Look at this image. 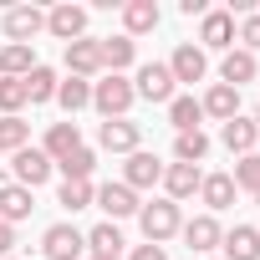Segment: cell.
<instances>
[{
	"mask_svg": "<svg viewBox=\"0 0 260 260\" xmlns=\"http://www.w3.org/2000/svg\"><path fill=\"white\" fill-rule=\"evenodd\" d=\"M138 224H143V240L148 245H164V240H174L184 230V214H179L174 199H153V204L138 209Z\"/></svg>",
	"mask_w": 260,
	"mask_h": 260,
	"instance_id": "6da1fadb",
	"label": "cell"
},
{
	"mask_svg": "<svg viewBox=\"0 0 260 260\" xmlns=\"http://www.w3.org/2000/svg\"><path fill=\"white\" fill-rule=\"evenodd\" d=\"M133 102H138V92H133L127 77H102V82H92V107H97L102 117H127Z\"/></svg>",
	"mask_w": 260,
	"mask_h": 260,
	"instance_id": "7a4b0ae2",
	"label": "cell"
},
{
	"mask_svg": "<svg viewBox=\"0 0 260 260\" xmlns=\"http://www.w3.org/2000/svg\"><path fill=\"white\" fill-rule=\"evenodd\" d=\"M174 87H179V82H174L169 61H143L138 77H133V92H138L143 102H174V97H179Z\"/></svg>",
	"mask_w": 260,
	"mask_h": 260,
	"instance_id": "3957f363",
	"label": "cell"
},
{
	"mask_svg": "<svg viewBox=\"0 0 260 260\" xmlns=\"http://www.w3.org/2000/svg\"><path fill=\"white\" fill-rule=\"evenodd\" d=\"M51 174H56V169H51V158H46L41 148H21V153H11V184H21V189L36 194Z\"/></svg>",
	"mask_w": 260,
	"mask_h": 260,
	"instance_id": "277c9868",
	"label": "cell"
},
{
	"mask_svg": "<svg viewBox=\"0 0 260 260\" xmlns=\"http://www.w3.org/2000/svg\"><path fill=\"white\" fill-rule=\"evenodd\" d=\"M138 143H143V133H138V122H127V117H107L102 127H97V148L102 153H138Z\"/></svg>",
	"mask_w": 260,
	"mask_h": 260,
	"instance_id": "5b68a950",
	"label": "cell"
},
{
	"mask_svg": "<svg viewBox=\"0 0 260 260\" xmlns=\"http://www.w3.org/2000/svg\"><path fill=\"white\" fill-rule=\"evenodd\" d=\"M199 51H235V16L230 11L199 16Z\"/></svg>",
	"mask_w": 260,
	"mask_h": 260,
	"instance_id": "8992f818",
	"label": "cell"
},
{
	"mask_svg": "<svg viewBox=\"0 0 260 260\" xmlns=\"http://www.w3.org/2000/svg\"><path fill=\"white\" fill-rule=\"evenodd\" d=\"M41 31H46V11H36V6H11V11H6V36H11V46H31Z\"/></svg>",
	"mask_w": 260,
	"mask_h": 260,
	"instance_id": "52a82bcc",
	"label": "cell"
},
{
	"mask_svg": "<svg viewBox=\"0 0 260 260\" xmlns=\"http://www.w3.org/2000/svg\"><path fill=\"white\" fill-rule=\"evenodd\" d=\"M87 250V235L77 230V224H51L46 235H41V255L46 260H77Z\"/></svg>",
	"mask_w": 260,
	"mask_h": 260,
	"instance_id": "ba28073f",
	"label": "cell"
},
{
	"mask_svg": "<svg viewBox=\"0 0 260 260\" xmlns=\"http://www.w3.org/2000/svg\"><path fill=\"white\" fill-rule=\"evenodd\" d=\"M92 204H97V209H102V214H107L112 224H117V219H133V214L143 209V204H138V194H133V189H127L122 179H117V184H102Z\"/></svg>",
	"mask_w": 260,
	"mask_h": 260,
	"instance_id": "9c48e42d",
	"label": "cell"
},
{
	"mask_svg": "<svg viewBox=\"0 0 260 260\" xmlns=\"http://www.w3.org/2000/svg\"><path fill=\"white\" fill-rule=\"evenodd\" d=\"M46 31L56 36V41H82L87 36V6H72V0H67V6H56V11H46Z\"/></svg>",
	"mask_w": 260,
	"mask_h": 260,
	"instance_id": "30bf717a",
	"label": "cell"
},
{
	"mask_svg": "<svg viewBox=\"0 0 260 260\" xmlns=\"http://www.w3.org/2000/svg\"><path fill=\"white\" fill-rule=\"evenodd\" d=\"M199 184H204V169H199V164H169V169H164V199H174V204L194 199Z\"/></svg>",
	"mask_w": 260,
	"mask_h": 260,
	"instance_id": "8fae6325",
	"label": "cell"
},
{
	"mask_svg": "<svg viewBox=\"0 0 260 260\" xmlns=\"http://www.w3.org/2000/svg\"><path fill=\"white\" fill-rule=\"evenodd\" d=\"M184 250H194V255H209V250H219V240H224V230H219V219L214 214H194V219H184Z\"/></svg>",
	"mask_w": 260,
	"mask_h": 260,
	"instance_id": "7c38bea8",
	"label": "cell"
},
{
	"mask_svg": "<svg viewBox=\"0 0 260 260\" xmlns=\"http://www.w3.org/2000/svg\"><path fill=\"white\" fill-rule=\"evenodd\" d=\"M122 184L133 189V194H138V189H153V184H164V164H158L153 153H143V148L127 153V164H122Z\"/></svg>",
	"mask_w": 260,
	"mask_h": 260,
	"instance_id": "4fadbf2b",
	"label": "cell"
},
{
	"mask_svg": "<svg viewBox=\"0 0 260 260\" xmlns=\"http://www.w3.org/2000/svg\"><path fill=\"white\" fill-rule=\"evenodd\" d=\"M97 56H102V77H122L127 67H133L138 46L127 36H97Z\"/></svg>",
	"mask_w": 260,
	"mask_h": 260,
	"instance_id": "5bb4252c",
	"label": "cell"
},
{
	"mask_svg": "<svg viewBox=\"0 0 260 260\" xmlns=\"http://www.w3.org/2000/svg\"><path fill=\"white\" fill-rule=\"evenodd\" d=\"M158 21H164L158 0H127V6H122V36H127V41H133V36H148V31H158Z\"/></svg>",
	"mask_w": 260,
	"mask_h": 260,
	"instance_id": "9a60e30c",
	"label": "cell"
},
{
	"mask_svg": "<svg viewBox=\"0 0 260 260\" xmlns=\"http://www.w3.org/2000/svg\"><path fill=\"white\" fill-rule=\"evenodd\" d=\"M67 77H82V82L102 77V56H97V36H82V41H72V46H67Z\"/></svg>",
	"mask_w": 260,
	"mask_h": 260,
	"instance_id": "2e32d148",
	"label": "cell"
},
{
	"mask_svg": "<svg viewBox=\"0 0 260 260\" xmlns=\"http://www.w3.org/2000/svg\"><path fill=\"white\" fill-rule=\"evenodd\" d=\"M169 72H174V82H189V87H194V82L209 77V56H204L194 41H184V46L169 56Z\"/></svg>",
	"mask_w": 260,
	"mask_h": 260,
	"instance_id": "e0dca14e",
	"label": "cell"
},
{
	"mask_svg": "<svg viewBox=\"0 0 260 260\" xmlns=\"http://www.w3.org/2000/svg\"><path fill=\"white\" fill-rule=\"evenodd\" d=\"M255 72H260V61L245 51V46H235V51H224V61H219V82L224 87H245V82H255Z\"/></svg>",
	"mask_w": 260,
	"mask_h": 260,
	"instance_id": "ac0fdd59",
	"label": "cell"
},
{
	"mask_svg": "<svg viewBox=\"0 0 260 260\" xmlns=\"http://www.w3.org/2000/svg\"><path fill=\"white\" fill-rule=\"evenodd\" d=\"M31 209H36V194L31 189L0 184V224H21V219H31Z\"/></svg>",
	"mask_w": 260,
	"mask_h": 260,
	"instance_id": "d6986e66",
	"label": "cell"
},
{
	"mask_svg": "<svg viewBox=\"0 0 260 260\" xmlns=\"http://www.w3.org/2000/svg\"><path fill=\"white\" fill-rule=\"evenodd\" d=\"M199 107H204V117L230 122V117H240V92H235V87H224V82H214V87L199 97Z\"/></svg>",
	"mask_w": 260,
	"mask_h": 260,
	"instance_id": "ffe728a7",
	"label": "cell"
},
{
	"mask_svg": "<svg viewBox=\"0 0 260 260\" xmlns=\"http://www.w3.org/2000/svg\"><path fill=\"white\" fill-rule=\"evenodd\" d=\"M224 260H260V230L255 224H235L224 240H219Z\"/></svg>",
	"mask_w": 260,
	"mask_h": 260,
	"instance_id": "44dd1931",
	"label": "cell"
},
{
	"mask_svg": "<svg viewBox=\"0 0 260 260\" xmlns=\"http://www.w3.org/2000/svg\"><path fill=\"white\" fill-rule=\"evenodd\" d=\"M82 148V127L77 122H51L46 127V143H41V153L56 164V158H67V153H77Z\"/></svg>",
	"mask_w": 260,
	"mask_h": 260,
	"instance_id": "7402d4cb",
	"label": "cell"
},
{
	"mask_svg": "<svg viewBox=\"0 0 260 260\" xmlns=\"http://www.w3.org/2000/svg\"><path fill=\"white\" fill-rule=\"evenodd\" d=\"M235 194H240V189H235V179H230V174H204V184H199V199H204V209H209V214L230 209V204H235Z\"/></svg>",
	"mask_w": 260,
	"mask_h": 260,
	"instance_id": "603a6c76",
	"label": "cell"
},
{
	"mask_svg": "<svg viewBox=\"0 0 260 260\" xmlns=\"http://www.w3.org/2000/svg\"><path fill=\"white\" fill-rule=\"evenodd\" d=\"M219 138H224V148H230L235 158H245V153H255V138H260V127H255V117H230Z\"/></svg>",
	"mask_w": 260,
	"mask_h": 260,
	"instance_id": "cb8c5ba5",
	"label": "cell"
},
{
	"mask_svg": "<svg viewBox=\"0 0 260 260\" xmlns=\"http://www.w3.org/2000/svg\"><path fill=\"white\" fill-rule=\"evenodd\" d=\"M169 122H174V133H199V122H204L199 97H174L169 102Z\"/></svg>",
	"mask_w": 260,
	"mask_h": 260,
	"instance_id": "d4e9b609",
	"label": "cell"
},
{
	"mask_svg": "<svg viewBox=\"0 0 260 260\" xmlns=\"http://www.w3.org/2000/svg\"><path fill=\"white\" fill-rule=\"evenodd\" d=\"M51 169L61 174V184H72V179H92V169H97V153H92V148L82 143L77 153H67V158H56Z\"/></svg>",
	"mask_w": 260,
	"mask_h": 260,
	"instance_id": "484cf974",
	"label": "cell"
},
{
	"mask_svg": "<svg viewBox=\"0 0 260 260\" xmlns=\"http://www.w3.org/2000/svg\"><path fill=\"white\" fill-rule=\"evenodd\" d=\"M36 67V46H0V77H31Z\"/></svg>",
	"mask_w": 260,
	"mask_h": 260,
	"instance_id": "4316f807",
	"label": "cell"
},
{
	"mask_svg": "<svg viewBox=\"0 0 260 260\" xmlns=\"http://www.w3.org/2000/svg\"><path fill=\"white\" fill-rule=\"evenodd\" d=\"M56 102H61L67 112H82V107H92V82H82V77H67V82H56Z\"/></svg>",
	"mask_w": 260,
	"mask_h": 260,
	"instance_id": "83f0119b",
	"label": "cell"
},
{
	"mask_svg": "<svg viewBox=\"0 0 260 260\" xmlns=\"http://www.w3.org/2000/svg\"><path fill=\"white\" fill-rule=\"evenodd\" d=\"M87 250H92V255H117V250H122V230H117L112 219L92 224V230H87Z\"/></svg>",
	"mask_w": 260,
	"mask_h": 260,
	"instance_id": "f1b7e54d",
	"label": "cell"
},
{
	"mask_svg": "<svg viewBox=\"0 0 260 260\" xmlns=\"http://www.w3.org/2000/svg\"><path fill=\"white\" fill-rule=\"evenodd\" d=\"M26 102V77H0V117H21Z\"/></svg>",
	"mask_w": 260,
	"mask_h": 260,
	"instance_id": "f546056e",
	"label": "cell"
},
{
	"mask_svg": "<svg viewBox=\"0 0 260 260\" xmlns=\"http://www.w3.org/2000/svg\"><path fill=\"white\" fill-rule=\"evenodd\" d=\"M174 158H179V164H204V158H209L204 127H199V133H179V138H174Z\"/></svg>",
	"mask_w": 260,
	"mask_h": 260,
	"instance_id": "4dcf8cb0",
	"label": "cell"
},
{
	"mask_svg": "<svg viewBox=\"0 0 260 260\" xmlns=\"http://www.w3.org/2000/svg\"><path fill=\"white\" fill-rule=\"evenodd\" d=\"M26 97H31V107H36V102H51V97H56V72L36 61L31 77H26Z\"/></svg>",
	"mask_w": 260,
	"mask_h": 260,
	"instance_id": "1f68e13d",
	"label": "cell"
},
{
	"mask_svg": "<svg viewBox=\"0 0 260 260\" xmlns=\"http://www.w3.org/2000/svg\"><path fill=\"white\" fill-rule=\"evenodd\" d=\"M97 199V189H92V179H72V184H61V194H56V204L67 209V214H77V209H87Z\"/></svg>",
	"mask_w": 260,
	"mask_h": 260,
	"instance_id": "d6a6232c",
	"label": "cell"
},
{
	"mask_svg": "<svg viewBox=\"0 0 260 260\" xmlns=\"http://www.w3.org/2000/svg\"><path fill=\"white\" fill-rule=\"evenodd\" d=\"M26 138H31V122H21V117H0V153H21Z\"/></svg>",
	"mask_w": 260,
	"mask_h": 260,
	"instance_id": "836d02e7",
	"label": "cell"
},
{
	"mask_svg": "<svg viewBox=\"0 0 260 260\" xmlns=\"http://www.w3.org/2000/svg\"><path fill=\"white\" fill-rule=\"evenodd\" d=\"M230 179H235V189H250V194H255V189H260V153L235 158V174H230Z\"/></svg>",
	"mask_w": 260,
	"mask_h": 260,
	"instance_id": "e575fe53",
	"label": "cell"
},
{
	"mask_svg": "<svg viewBox=\"0 0 260 260\" xmlns=\"http://www.w3.org/2000/svg\"><path fill=\"white\" fill-rule=\"evenodd\" d=\"M240 41H245V51H250V56L260 51V11H250V16H240Z\"/></svg>",
	"mask_w": 260,
	"mask_h": 260,
	"instance_id": "d590c367",
	"label": "cell"
},
{
	"mask_svg": "<svg viewBox=\"0 0 260 260\" xmlns=\"http://www.w3.org/2000/svg\"><path fill=\"white\" fill-rule=\"evenodd\" d=\"M127 260H169V255H164V245H148V240H143V245H133Z\"/></svg>",
	"mask_w": 260,
	"mask_h": 260,
	"instance_id": "8d00e7d4",
	"label": "cell"
},
{
	"mask_svg": "<svg viewBox=\"0 0 260 260\" xmlns=\"http://www.w3.org/2000/svg\"><path fill=\"white\" fill-rule=\"evenodd\" d=\"M11 245H16V224H0V260L11 255Z\"/></svg>",
	"mask_w": 260,
	"mask_h": 260,
	"instance_id": "74e56055",
	"label": "cell"
},
{
	"mask_svg": "<svg viewBox=\"0 0 260 260\" xmlns=\"http://www.w3.org/2000/svg\"><path fill=\"white\" fill-rule=\"evenodd\" d=\"M179 11H184V16H204V11H209V0H179Z\"/></svg>",
	"mask_w": 260,
	"mask_h": 260,
	"instance_id": "f35d334b",
	"label": "cell"
},
{
	"mask_svg": "<svg viewBox=\"0 0 260 260\" xmlns=\"http://www.w3.org/2000/svg\"><path fill=\"white\" fill-rule=\"evenodd\" d=\"M92 260H117V255H92Z\"/></svg>",
	"mask_w": 260,
	"mask_h": 260,
	"instance_id": "ab89813d",
	"label": "cell"
},
{
	"mask_svg": "<svg viewBox=\"0 0 260 260\" xmlns=\"http://www.w3.org/2000/svg\"><path fill=\"white\" fill-rule=\"evenodd\" d=\"M255 127H260V102H255Z\"/></svg>",
	"mask_w": 260,
	"mask_h": 260,
	"instance_id": "60d3db41",
	"label": "cell"
},
{
	"mask_svg": "<svg viewBox=\"0 0 260 260\" xmlns=\"http://www.w3.org/2000/svg\"><path fill=\"white\" fill-rule=\"evenodd\" d=\"M255 204H260V189H255Z\"/></svg>",
	"mask_w": 260,
	"mask_h": 260,
	"instance_id": "b9f144b4",
	"label": "cell"
},
{
	"mask_svg": "<svg viewBox=\"0 0 260 260\" xmlns=\"http://www.w3.org/2000/svg\"><path fill=\"white\" fill-rule=\"evenodd\" d=\"M6 260H16V255H6Z\"/></svg>",
	"mask_w": 260,
	"mask_h": 260,
	"instance_id": "7bdbcfd3",
	"label": "cell"
}]
</instances>
